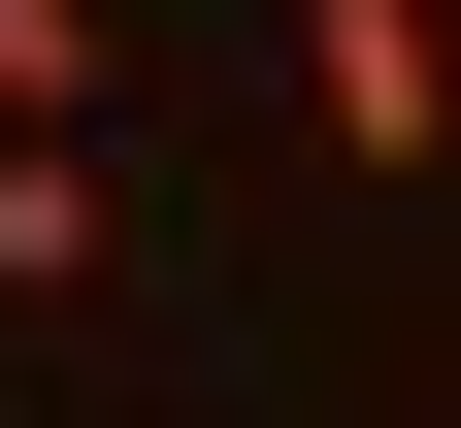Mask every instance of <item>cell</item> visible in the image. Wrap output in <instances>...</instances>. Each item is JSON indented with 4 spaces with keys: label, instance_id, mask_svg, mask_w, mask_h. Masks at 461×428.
I'll list each match as a JSON object with an SVG mask.
<instances>
[{
    "label": "cell",
    "instance_id": "cell-3",
    "mask_svg": "<svg viewBox=\"0 0 461 428\" xmlns=\"http://www.w3.org/2000/svg\"><path fill=\"white\" fill-rule=\"evenodd\" d=\"M132 99V0H0V132H99Z\"/></svg>",
    "mask_w": 461,
    "mask_h": 428
},
{
    "label": "cell",
    "instance_id": "cell-1",
    "mask_svg": "<svg viewBox=\"0 0 461 428\" xmlns=\"http://www.w3.org/2000/svg\"><path fill=\"white\" fill-rule=\"evenodd\" d=\"M297 132L330 165H461V0H297Z\"/></svg>",
    "mask_w": 461,
    "mask_h": 428
},
{
    "label": "cell",
    "instance_id": "cell-2",
    "mask_svg": "<svg viewBox=\"0 0 461 428\" xmlns=\"http://www.w3.org/2000/svg\"><path fill=\"white\" fill-rule=\"evenodd\" d=\"M132 264V198H99V132H0V296H99Z\"/></svg>",
    "mask_w": 461,
    "mask_h": 428
}]
</instances>
